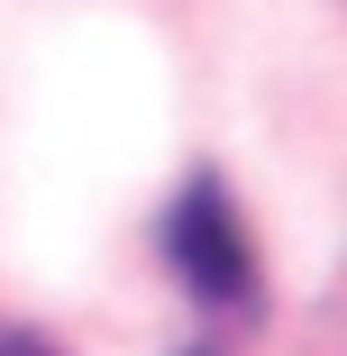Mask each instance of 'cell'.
I'll use <instances>...</instances> for the list:
<instances>
[{"label": "cell", "instance_id": "7a4b0ae2", "mask_svg": "<svg viewBox=\"0 0 347 356\" xmlns=\"http://www.w3.org/2000/svg\"><path fill=\"white\" fill-rule=\"evenodd\" d=\"M0 356H64V347H46L37 329H0Z\"/></svg>", "mask_w": 347, "mask_h": 356}, {"label": "cell", "instance_id": "6da1fadb", "mask_svg": "<svg viewBox=\"0 0 347 356\" xmlns=\"http://www.w3.org/2000/svg\"><path fill=\"white\" fill-rule=\"evenodd\" d=\"M165 256H174L183 293L201 311H229V320L256 311V238H247V220H238V201H229L220 174H192L183 183L174 220H165Z\"/></svg>", "mask_w": 347, "mask_h": 356}, {"label": "cell", "instance_id": "3957f363", "mask_svg": "<svg viewBox=\"0 0 347 356\" xmlns=\"http://www.w3.org/2000/svg\"><path fill=\"white\" fill-rule=\"evenodd\" d=\"M192 356H220V347H192Z\"/></svg>", "mask_w": 347, "mask_h": 356}]
</instances>
